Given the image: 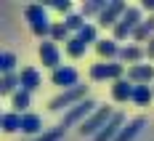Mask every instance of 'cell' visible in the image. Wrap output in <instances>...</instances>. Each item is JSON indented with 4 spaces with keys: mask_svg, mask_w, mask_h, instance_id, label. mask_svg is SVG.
I'll return each instance as SVG.
<instances>
[]
</instances>
